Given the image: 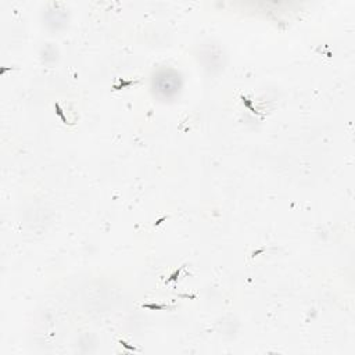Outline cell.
I'll list each match as a JSON object with an SVG mask.
<instances>
[{
    "instance_id": "obj_1",
    "label": "cell",
    "mask_w": 355,
    "mask_h": 355,
    "mask_svg": "<svg viewBox=\"0 0 355 355\" xmlns=\"http://www.w3.org/2000/svg\"><path fill=\"white\" fill-rule=\"evenodd\" d=\"M153 88L159 94L164 97H172L181 89V78L171 70L161 71L157 74V77H154Z\"/></svg>"
}]
</instances>
